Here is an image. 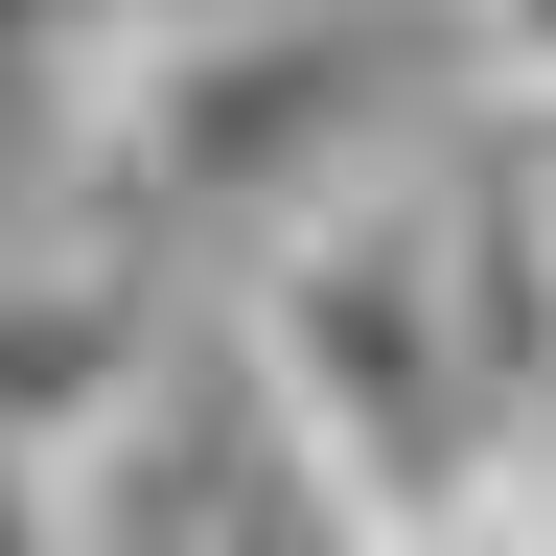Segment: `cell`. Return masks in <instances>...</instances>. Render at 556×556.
Wrapping results in <instances>:
<instances>
[{"mask_svg": "<svg viewBox=\"0 0 556 556\" xmlns=\"http://www.w3.org/2000/svg\"><path fill=\"white\" fill-rule=\"evenodd\" d=\"M0 556H70V486L47 464H0Z\"/></svg>", "mask_w": 556, "mask_h": 556, "instance_id": "52a82bcc", "label": "cell"}, {"mask_svg": "<svg viewBox=\"0 0 556 556\" xmlns=\"http://www.w3.org/2000/svg\"><path fill=\"white\" fill-rule=\"evenodd\" d=\"M417 163V93H394V24H348V0H163L116 70V116H93V186H70V232H116V255H278L302 208L348 186H394Z\"/></svg>", "mask_w": 556, "mask_h": 556, "instance_id": "7a4b0ae2", "label": "cell"}, {"mask_svg": "<svg viewBox=\"0 0 556 556\" xmlns=\"http://www.w3.org/2000/svg\"><path fill=\"white\" fill-rule=\"evenodd\" d=\"M208 371L278 417V464H302L371 556L464 533V510H486V464H510V441H486V394H464L441 255H417V163H394V186H348V208H302L278 255H232Z\"/></svg>", "mask_w": 556, "mask_h": 556, "instance_id": "6da1fadb", "label": "cell"}, {"mask_svg": "<svg viewBox=\"0 0 556 556\" xmlns=\"http://www.w3.org/2000/svg\"><path fill=\"white\" fill-rule=\"evenodd\" d=\"M186 348H208V302H186L163 255H116V232L0 255V464H47V486H70V464H93L139 394L186 371Z\"/></svg>", "mask_w": 556, "mask_h": 556, "instance_id": "277c9868", "label": "cell"}, {"mask_svg": "<svg viewBox=\"0 0 556 556\" xmlns=\"http://www.w3.org/2000/svg\"><path fill=\"white\" fill-rule=\"evenodd\" d=\"M486 24V70H510V116H556V0H464Z\"/></svg>", "mask_w": 556, "mask_h": 556, "instance_id": "8992f818", "label": "cell"}, {"mask_svg": "<svg viewBox=\"0 0 556 556\" xmlns=\"http://www.w3.org/2000/svg\"><path fill=\"white\" fill-rule=\"evenodd\" d=\"M417 255H441V325H464L486 441H556V255H533L510 139H441V163H417Z\"/></svg>", "mask_w": 556, "mask_h": 556, "instance_id": "5b68a950", "label": "cell"}, {"mask_svg": "<svg viewBox=\"0 0 556 556\" xmlns=\"http://www.w3.org/2000/svg\"><path fill=\"white\" fill-rule=\"evenodd\" d=\"M70 556H371V533H348L325 486L278 464V417L186 348V371L139 394L93 464H70Z\"/></svg>", "mask_w": 556, "mask_h": 556, "instance_id": "3957f363", "label": "cell"}]
</instances>
